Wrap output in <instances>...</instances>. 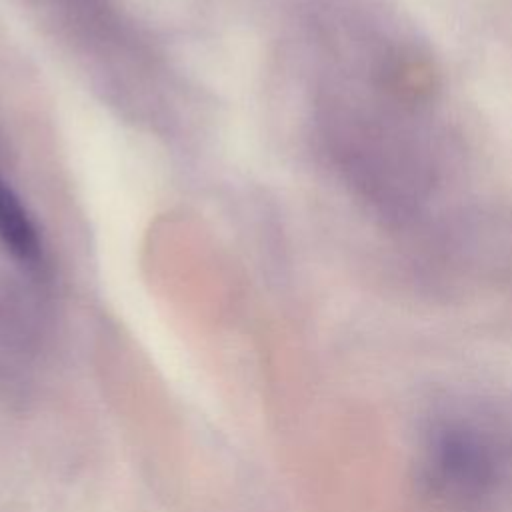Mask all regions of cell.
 <instances>
[{"instance_id": "1", "label": "cell", "mask_w": 512, "mask_h": 512, "mask_svg": "<svg viewBox=\"0 0 512 512\" xmlns=\"http://www.w3.org/2000/svg\"><path fill=\"white\" fill-rule=\"evenodd\" d=\"M434 472L438 482L458 496L482 494L496 472L492 446L476 430H442L434 444Z\"/></svg>"}, {"instance_id": "2", "label": "cell", "mask_w": 512, "mask_h": 512, "mask_svg": "<svg viewBox=\"0 0 512 512\" xmlns=\"http://www.w3.org/2000/svg\"><path fill=\"white\" fill-rule=\"evenodd\" d=\"M0 242L22 262H34L40 256V238L36 226L16 192L0 178Z\"/></svg>"}]
</instances>
